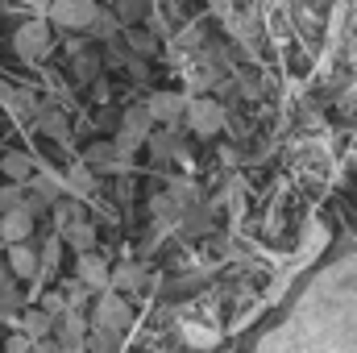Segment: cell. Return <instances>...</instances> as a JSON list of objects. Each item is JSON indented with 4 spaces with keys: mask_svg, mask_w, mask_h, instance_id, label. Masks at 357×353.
Instances as JSON below:
<instances>
[{
    "mask_svg": "<svg viewBox=\"0 0 357 353\" xmlns=\"http://www.w3.org/2000/svg\"><path fill=\"white\" fill-rule=\"evenodd\" d=\"M59 258H63V237H59V229H54V233H46V246L38 250V274L50 278V274L59 270Z\"/></svg>",
    "mask_w": 357,
    "mask_h": 353,
    "instance_id": "2e32d148",
    "label": "cell"
},
{
    "mask_svg": "<svg viewBox=\"0 0 357 353\" xmlns=\"http://www.w3.org/2000/svg\"><path fill=\"white\" fill-rule=\"evenodd\" d=\"M33 220H38V216H33L29 208H21V204L8 208V212H0V241H4V246H8V241H25V237L33 233Z\"/></svg>",
    "mask_w": 357,
    "mask_h": 353,
    "instance_id": "ba28073f",
    "label": "cell"
},
{
    "mask_svg": "<svg viewBox=\"0 0 357 353\" xmlns=\"http://www.w3.org/2000/svg\"><path fill=\"white\" fill-rule=\"evenodd\" d=\"M112 17L121 21V29L125 25H137L146 17V0H112Z\"/></svg>",
    "mask_w": 357,
    "mask_h": 353,
    "instance_id": "ffe728a7",
    "label": "cell"
},
{
    "mask_svg": "<svg viewBox=\"0 0 357 353\" xmlns=\"http://www.w3.org/2000/svg\"><path fill=\"white\" fill-rule=\"evenodd\" d=\"M142 283H146V266H137V262L121 266V270H108V287L112 291H137Z\"/></svg>",
    "mask_w": 357,
    "mask_h": 353,
    "instance_id": "e0dca14e",
    "label": "cell"
},
{
    "mask_svg": "<svg viewBox=\"0 0 357 353\" xmlns=\"http://www.w3.org/2000/svg\"><path fill=\"white\" fill-rule=\"evenodd\" d=\"M50 324H54V312H46V308L25 316V333H29V337H46V333H50Z\"/></svg>",
    "mask_w": 357,
    "mask_h": 353,
    "instance_id": "cb8c5ba5",
    "label": "cell"
},
{
    "mask_svg": "<svg viewBox=\"0 0 357 353\" xmlns=\"http://www.w3.org/2000/svg\"><path fill=\"white\" fill-rule=\"evenodd\" d=\"M25 4H33V8H46V4H50V0H25Z\"/></svg>",
    "mask_w": 357,
    "mask_h": 353,
    "instance_id": "4dcf8cb0",
    "label": "cell"
},
{
    "mask_svg": "<svg viewBox=\"0 0 357 353\" xmlns=\"http://www.w3.org/2000/svg\"><path fill=\"white\" fill-rule=\"evenodd\" d=\"M183 117H187V129H191L199 142H212V137L220 133V125H225V108H220V100H212V96L187 100V104H183Z\"/></svg>",
    "mask_w": 357,
    "mask_h": 353,
    "instance_id": "7a4b0ae2",
    "label": "cell"
},
{
    "mask_svg": "<svg viewBox=\"0 0 357 353\" xmlns=\"http://www.w3.org/2000/svg\"><path fill=\"white\" fill-rule=\"evenodd\" d=\"M0 250H4V241H0Z\"/></svg>",
    "mask_w": 357,
    "mask_h": 353,
    "instance_id": "d6a6232c",
    "label": "cell"
},
{
    "mask_svg": "<svg viewBox=\"0 0 357 353\" xmlns=\"http://www.w3.org/2000/svg\"><path fill=\"white\" fill-rule=\"evenodd\" d=\"M112 345H116V337L104 333V329H96V324H91V337L84 333V350H112Z\"/></svg>",
    "mask_w": 357,
    "mask_h": 353,
    "instance_id": "83f0119b",
    "label": "cell"
},
{
    "mask_svg": "<svg viewBox=\"0 0 357 353\" xmlns=\"http://www.w3.org/2000/svg\"><path fill=\"white\" fill-rule=\"evenodd\" d=\"M38 129H42L46 137H54L59 146H67V150H71V121H67V112H59V108L42 104V108H38Z\"/></svg>",
    "mask_w": 357,
    "mask_h": 353,
    "instance_id": "8fae6325",
    "label": "cell"
},
{
    "mask_svg": "<svg viewBox=\"0 0 357 353\" xmlns=\"http://www.w3.org/2000/svg\"><path fill=\"white\" fill-rule=\"evenodd\" d=\"M96 8H100L96 0H50L42 13H46L50 25H59V29H79V33H84V25L91 21Z\"/></svg>",
    "mask_w": 357,
    "mask_h": 353,
    "instance_id": "3957f363",
    "label": "cell"
},
{
    "mask_svg": "<svg viewBox=\"0 0 357 353\" xmlns=\"http://www.w3.org/2000/svg\"><path fill=\"white\" fill-rule=\"evenodd\" d=\"M59 237H63V246H71L75 254H79V250H96V225L84 220V216H75L71 225H63Z\"/></svg>",
    "mask_w": 357,
    "mask_h": 353,
    "instance_id": "7c38bea8",
    "label": "cell"
},
{
    "mask_svg": "<svg viewBox=\"0 0 357 353\" xmlns=\"http://www.w3.org/2000/svg\"><path fill=\"white\" fill-rule=\"evenodd\" d=\"M4 250H8L4 266H8L13 278H38V250L29 246V237L25 241H8Z\"/></svg>",
    "mask_w": 357,
    "mask_h": 353,
    "instance_id": "8992f818",
    "label": "cell"
},
{
    "mask_svg": "<svg viewBox=\"0 0 357 353\" xmlns=\"http://www.w3.org/2000/svg\"><path fill=\"white\" fill-rule=\"evenodd\" d=\"M67 50H71V75H75V84H79V88H88L91 80L100 75V67H104V63H100V54L91 50L88 42H71Z\"/></svg>",
    "mask_w": 357,
    "mask_h": 353,
    "instance_id": "52a82bcc",
    "label": "cell"
},
{
    "mask_svg": "<svg viewBox=\"0 0 357 353\" xmlns=\"http://www.w3.org/2000/svg\"><path fill=\"white\" fill-rule=\"evenodd\" d=\"M116 121H121V129H125L129 137H137V142L146 146V137H150V129H154V121H150L146 104H129V108H125V112H121Z\"/></svg>",
    "mask_w": 357,
    "mask_h": 353,
    "instance_id": "5bb4252c",
    "label": "cell"
},
{
    "mask_svg": "<svg viewBox=\"0 0 357 353\" xmlns=\"http://www.w3.org/2000/svg\"><path fill=\"white\" fill-rule=\"evenodd\" d=\"M50 212H54V229H63V225H71L75 216H84L79 200H63V195H59V200L50 204Z\"/></svg>",
    "mask_w": 357,
    "mask_h": 353,
    "instance_id": "7402d4cb",
    "label": "cell"
},
{
    "mask_svg": "<svg viewBox=\"0 0 357 353\" xmlns=\"http://www.w3.org/2000/svg\"><path fill=\"white\" fill-rule=\"evenodd\" d=\"M150 212H154L158 220H162V216H178V212H175V200H171V195H154V204H150Z\"/></svg>",
    "mask_w": 357,
    "mask_h": 353,
    "instance_id": "f1b7e54d",
    "label": "cell"
},
{
    "mask_svg": "<svg viewBox=\"0 0 357 353\" xmlns=\"http://www.w3.org/2000/svg\"><path fill=\"white\" fill-rule=\"evenodd\" d=\"M75 278H79L88 291H104V287H108V262H104L96 250H79V270H75Z\"/></svg>",
    "mask_w": 357,
    "mask_h": 353,
    "instance_id": "30bf717a",
    "label": "cell"
},
{
    "mask_svg": "<svg viewBox=\"0 0 357 353\" xmlns=\"http://www.w3.org/2000/svg\"><path fill=\"white\" fill-rule=\"evenodd\" d=\"M21 308V291L13 287V278L8 283H0V316H13Z\"/></svg>",
    "mask_w": 357,
    "mask_h": 353,
    "instance_id": "484cf974",
    "label": "cell"
},
{
    "mask_svg": "<svg viewBox=\"0 0 357 353\" xmlns=\"http://www.w3.org/2000/svg\"><path fill=\"white\" fill-rule=\"evenodd\" d=\"M8 278H13V274H8V266H0V283H8Z\"/></svg>",
    "mask_w": 357,
    "mask_h": 353,
    "instance_id": "f546056e",
    "label": "cell"
},
{
    "mask_svg": "<svg viewBox=\"0 0 357 353\" xmlns=\"http://www.w3.org/2000/svg\"><path fill=\"white\" fill-rule=\"evenodd\" d=\"M50 329L59 333V345H63V350H84V333H88V320H84V316H79L75 308L59 312Z\"/></svg>",
    "mask_w": 357,
    "mask_h": 353,
    "instance_id": "5b68a950",
    "label": "cell"
},
{
    "mask_svg": "<svg viewBox=\"0 0 357 353\" xmlns=\"http://www.w3.org/2000/svg\"><path fill=\"white\" fill-rule=\"evenodd\" d=\"M91 324H96V329H104V333H112V337H121V333H129V324H133V308H129V299H125L121 291H112V287H104V295L96 299V312H91Z\"/></svg>",
    "mask_w": 357,
    "mask_h": 353,
    "instance_id": "6da1fadb",
    "label": "cell"
},
{
    "mask_svg": "<svg viewBox=\"0 0 357 353\" xmlns=\"http://www.w3.org/2000/svg\"><path fill=\"white\" fill-rule=\"evenodd\" d=\"M67 187L79 191V195H88L91 187H96V171H91L88 163H75V167L67 171Z\"/></svg>",
    "mask_w": 357,
    "mask_h": 353,
    "instance_id": "44dd1931",
    "label": "cell"
},
{
    "mask_svg": "<svg viewBox=\"0 0 357 353\" xmlns=\"http://www.w3.org/2000/svg\"><path fill=\"white\" fill-rule=\"evenodd\" d=\"M4 104H8V108H13L17 117H38V108H42L46 100H38V96H33L29 88H13V91H8V100H4Z\"/></svg>",
    "mask_w": 357,
    "mask_h": 353,
    "instance_id": "d6986e66",
    "label": "cell"
},
{
    "mask_svg": "<svg viewBox=\"0 0 357 353\" xmlns=\"http://www.w3.org/2000/svg\"><path fill=\"white\" fill-rule=\"evenodd\" d=\"M183 104H187V96H178V91H154L146 100V112H150L154 125H171V121L183 117Z\"/></svg>",
    "mask_w": 357,
    "mask_h": 353,
    "instance_id": "9c48e42d",
    "label": "cell"
},
{
    "mask_svg": "<svg viewBox=\"0 0 357 353\" xmlns=\"http://www.w3.org/2000/svg\"><path fill=\"white\" fill-rule=\"evenodd\" d=\"M0 171L13 179V183H29V175L38 171V163L29 158V154H21V150H13V154H4V163H0Z\"/></svg>",
    "mask_w": 357,
    "mask_h": 353,
    "instance_id": "ac0fdd59",
    "label": "cell"
},
{
    "mask_svg": "<svg viewBox=\"0 0 357 353\" xmlns=\"http://www.w3.org/2000/svg\"><path fill=\"white\" fill-rule=\"evenodd\" d=\"M125 42H129L137 54H154V50H158L154 33H146V29H137V25H125Z\"/></svg>",
    "mask_w": 357,
    "mask_h": 353,
    "instance_id": "603a6c76",
    "label": "cell"
},
{
    "mask_svg": "<svg viewBox=\"0 0 357 353\" xmlns=\"http://www.w3.org/2000/svg\"><path fill=\"white\" fill-rule=\"evenodd\" d=\"M79 163H88L91 171H125V167H129V163H121V158H116L112 142H91Z\"/></svg>",
    "mask_w": 357,
    "mask_h": 353,
    "instance_id": "4fadbf2b",
    "label": "cell"
},
{
    "mask_svg": "<svg viewBox=\"0 0 357 353\" xmlns=\"http://www.w3.org/2000/svg\"><path fill=\"white\" fill-rule=\"evenodd\" d=\"M21 195H25V183H13V179H8V183L0 187V212L17 208V204H21Z\"/></svg>",
    "mask_w": 357,
    "mask_h": 353,
    "instance_id": "4316f807",
    "label": "cell"
},
{
    "mask_svg": "<svg viewBox=\"0 0 357 353\" xmlns=\"http://www.w3.org/2000/svg\"><path fill=\"white\" fill-rule=\"evenodd\" d=\"M0 13H8V0H0Z\"/></svg>",
    "mask_w": 357,
    "mask_h": 353,
    "instance_id": "1f68e13d",
    "label": "cell"
},
{
    "mask_svg": "<svg viewBox=\"0 0 357 353\" xmlns=\"http://www.w3.org/2000/svg\"><path fill=\"white\" fill-rule=\"evenodd\" d=\"M13 50H17L25 63L42 59V54L50 50V21H46V17H33V21H25V25L13 33Z\"/></svg>",
    "mask_w": 357,
    "mask_h": 353,
    "instance_id": "277c9868",
    "label": "cell"
},
{
    "mask_svg": "<svg viewBox=\"0 0 357 353\" xmlns=\"http://www.w3.org/2000/svg\"><path fill=\"white\" fill-rule=\"evenodd\" d=\"M183 341L204 350V345H212V341H216V333H212L208 324H187V329H183Z\"/></svg>",
    "mask_w": 357,
    "mask_h": 353,
    "instance_id": "d4e9b609",
    "label": "cell"
},
{
    "mask_svg": "<svg viewBox=\"0 0 357 353\" xmlns=\"http://www.w3.org/2000/svg\"><path fill=\"white\" fill-rule=\"evenodd\" d=\"M121 29V21L112 17V8H96L91 13V21L84 25V33H88L91 42H112V33Z\"/></svg>",
    "mask_w": 357,
    "mask_h": 353,
    "instance_id": "9a60e30c",
    "label": "cell"
}]
</instances>
